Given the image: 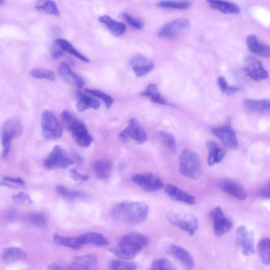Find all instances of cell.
I'll return each instance as SVG.
<instances>
[{
	"label": "cell",
	"instance_id": "obj_1",
	"mask_svg": "<svg viewBox=\"0 0 270 270\" xmlns=\"http://www.w3.org/2000/svg\"><path fill=\"white\" fill-rule=\"evenodd\" d=\"M148 212L149 207L147 204L126 200L114 206L111 211V215L120 223L137 225L146 220Z\"/></svg>",
	"mask_w": 270,
	"mask_h": 270
},
{
	"label": "cell",
	"instance_id": "obj_2",
	"mask_svg": "<svg viewBox=\"0 0 270 270\" xmlns=\"http://www.w3.org/2000/svg\"><path fill=\"white\" fill-rule=\"evenodd\" d=\"M148 239L140 233H130L124 235L117 246L111 248L110 251L122 259L134 258L148 244Z\"/></svg>",
	"mask_w": 270,
	"mask_h": 270
},
{
	"label": "cell",
	"instance_id": "obj_3",
	"mask_svg": "<svg viewBox=\"0 0 270 270\" xmlns=\"http://www.w3.org/2000/svg\"><path fill=\"white\" fill-rule=\"evenodd\" d=\"M61 118L75 142L80 147H89L93 142V138L84 123L68 110L61 113Z\"/></svg>",
	"mask_w": 270,
	"mask_h": 270
},
{
	"label": "cell",
	"instance_id": "obj_4",
	"mask_svg": "<svg viewBox=\"0 0 270 270\" xmlns=\"http://www.w3.org/2000/svg\"><path fill=\"white\" fill-rule=\"evenodd\" d=\"M179 161V172L182 175L192 179H197L201 175V162L196 152L185 149L180 155Z\"/></svg>",
	"mask_w": 270,
	"mask_h": 270
},
{
	"label": "cell",
	"instance_id": "obj_5",
	"mask_svg": "<svg viewBox=\"0 0 270 270\" xmlns=\"http://www.w3.org/2000/svg\"><path fill=\"white\" fill-rule=\"evenodd\" d=\"M41 126L43 136L46 140H56L63 134V128L58 117L49 110L44 111L41 116Z\"/></svg>",
	"mask_w": 270,
	"mask_h": 270
},
{
	"label": "cell",
	"instance_id": "obj_6",
	"mask_svg": "<svg viewBox=\"0 0 270 270\" xmlns=\"http://www.w3.org/2000/svg\"><path fill=\"white\" fill-rule=\"evenodd\" d=\"M23 133L22 123L15 118L7 120L3 124L1 133L2 157L8 156L12 140L20 137Z\"/></svg>",
	"mask_w": 270,
	"mask_h": 270
},
{
	"label": "cell",
	"instance_id": "obj_7",
	"mask_svg": "<svg viewBox=\"0 0 270 270\" xmlns=\"http://www.w3.org/2000/svg\"><path fill=\"white\" fill-rule=\"evenodd\" d=\"M167 219L171 224L189 233L191 236L197 231L198 221L196 217L193 214L170 213L168 214Z\"/></svg>",
	"mask_w": 270,
	"mask_h": 270
},
{
	"label": "cell",
	"instance_id": "obj_8",
	"mask_svg": "<svg viewBox=\"0 0 270 270\" xmlns=\"http://www.w3.org/2000/svg\"><path fill=\"white\" fill-rule=\"evenodd\" d=\"M73 164V161L59 145L53 147L44 163L45 167L49 170L66 169Z\"/></svg>",
	"mask_w": 270,
	"mask_h": 270
},
{
	"label": "cell",
	"instance_id": "obj_9",
	"mask_svg": "<svg viewBox=\"0 0 270 270\" xmlns=\"http://www.w3.org/2000/svg\"><path fill=\"white\" fill-rule=\"evenodd\" d=\"M132 181L148 192L160 190L165 186L160 177L150 172L136 174L132 177Z\"/></svg>",
	"mask_w": 270,
	"mask_h": 270
},
{
	"label": "cell",
	"instance_id": "obj_10",
	"mask_svg": "<svg viewBox=\"0 0 270 270\" xmlns=\"http://www.w3.org/2000/svg\"><path fill=\"white\" fill-rule=\"evenodd\" d=\"M120 137L123 140L131 138L140 144H144L147 140V133L135 118H131L129 120L127 127L121 131Z\"/></svg>",
	"mask_w": 270,
	"mask_h": 270
},
{
	"label": "cell",
	"instance_id": "obj_11",
	"mask_svg": "<svg viewBox=\"0 0 270 270\" xmlns=\"http://www.w3.org/2000/svg\"><path fill=\"white\" fill-rule=\"evenodd\" d=\"M236 242L242 253L245 256L254 254V236L247 228L243 225L238 227L236 233Z\"/></svg>",
	"mask_w": 270,
	"mask_h": 270
},
{
	"label": "cell",
	"instance_id": "obj_12",
	"mask_svg": "<svg viewBox=\"0 0 270 270\" xmlns=\"http://www.w3.org/2000/svg\"><path fill=\"white\" fill-rule=\"evenodd\" d=\"M210 217L213 223L214 233L217 237L222 236L231 229V221L226 217L221 207L217 206L214 209L210 212Z\"/></svg>",
	"mask_w": 270,
	"mask_h": 270
},
{
	"label": "cell",
	"instance_id": "obj_13",
	"mask_svg": "<svg viewBox=\"0 0 270 270\" xmlns=\"http://www.w3.org/2000/svg\"><path fill=\"white\" fill-rule=\"evenodd\" d=\"M211 131L226 147L236 149L238 147L239 143L236 134L230 124L223 127L213 128Z\"/></svg>",
	"mask_w": 270,
	"mask_h": 270
},
{
	"label": "cell",
	"instance_id": "obj_14",
	"mask_svg": "<svg viewBox=\"0 0 270 270\" xmlns=\"http://www.w3.org/2000/svg\"><path fill=\"white\" fill-rule=\"evenodd\" d=\"M246 66L244 72L248 77L258 81L268 78V73L263 66L261 62L254 58L248 57L246 59Z\"/></svg>",
	"mask_w": 270,
	"mask_h": 270
},
{
	"label": "cell",
	"instance_id": "obj_15",
	"mask_svg": "<svg viewBox=\"0 0 270 270\" xmlns=\"http://www.w3.org/2000/svg\"><path fill=\"white\" fill-rule=\"evenodd\" d=\"M130 66L137 77H142L147 75L154 68L153 62L142 54L136 55L130 61Z\"/></svg>",
	"mask_w": 270,
	"mask_h": 270
},
{
	"label": "cell",
	"instance_id": "obj_16",
	"mask_svg": "<svg viewBox=\"0 0 270 270\" xmlns=\"http://www.w3.org/2000/svg\"><path fill=\"white\" fill-rule=\"evenodd\" d=\"M190 25V22L188 19H176L164 26L159 33V36L164 38L174 37L178 33L188 28Z\"/></svg>",
	"mask_w": 270,
	"mask_h": 270
},
{
	"label": "cell",
	"instance_id": "obj_17",
	"mask_svg": "<svg viewBox=\"0 0 270 270\" xmlns=\"http://www.w3.org/2000/svg\"><path fill=\"white\" fill-rule=\"evenodd\" d=\"M98 260L93 254L79 256L74 258L68 270H96Z\"/></svg>",
	"mask_w": 270,
	"mask_h": 270
},
{
	"label": "cell",
	"instance_id": "obj_18",
	"mask_svg": "<svg viewBox=\"0 0 270 270\" xmlns=\"http://www.w3.org/2000/svg\"><path fill=\"white\" fill-rule=\"evenodd\" d=\"M168 250L172 257L181 262L187 269L192 270L195 267V262L192 256L183 247L176 245H171Z\"/></svg>",
	"mask_w": 270,
	"mask_h": 270
},
{
	"label": "cell",
	"instance_id": "obj_19",
	"mask_svg": "<svg viewBox=\"0 0 270 270\" xmlns=\"http://www.w3.org/2000/svg\"><path fill=\"white\" fill-rule=\"evenodd\" d=\"M58 72L61 77L69 84L82 88L85 85L84 80L73 72L66 62H62L58 67Z\"/></svg>",
	"mask_w": 270,
	"mask_h": 270
},
{
	"label": "cell",
	"instance_id": "obj_20",
	"mask_svg": "<svg viewBox=\"0 0 270 270\" xmlns=\"http://www.w3.org/2000/svg\"><path fill=\"white\" fill-rule=\"evenodd\" d=\"M219 186L223 192L239 200H245L246 198V193L243 187L236 182L224 179L219 182Z\"/></svg>",
	"mask_w": 270,
	"mask_h": 270
},
{
	"label": "cell",
	"instance_id": "obj_21",
	"mask_svg": "<svg viewBox=\"0 0 270 270\" xmlns=\"http://www.w3.org/2000/svg\"><path fill=\"white\" fill-rule=\"evenodd\" d=\"M165 191L168 196L176 201L188 204L196 203V198L176 186L168 184L165 187Z\"/></svg>",
	"mask_w": 270,
	"mask_h": 270
},
{
	"label": "cell",
	"instance_id": "obj_22",
	"mask_svg": "<svg viewBox=\"0 0 270 270\" xmlns=\"http://www.w3.org/2000/svg\"><path fill=\"white\" fill-rule=\"evenodd\" d=\"M93 168L96 177L99 179L104 180L112 175L114 165L108 159L101 158L94 162Z\"/></svg>",
	"mask_w": 270,
	"mask_h": 270
},
{
	"label": "cell",
	"instance_id": "obj_23",
	"mask_svg": "<svg viewBox=\"0 0 270 270\" xmlns=\"http://www.w3.org/2000/svg\"><path fill=\"white\" fill-rule=\"evenodd\" d=\"M76 95L79 99V101L76 105V109L78 112H84L88 109L98 110L100 108V102L92 97L81 91L77 92Z\"/></svg>",
	"mask_w": 270,
	"mask_h": 270
},
{
	"label": "cell",
	"instance_id": "obj_24",
	"mask_svg": "<svg viewBox=\"0 0 270 270\" xmlns=\"http://www.w3.org/2000/svg\"><path fill=\"white\" fill-rule=\"evenodd\" d=\"M77 238L81 246L90 244L98 246H105L109 244L108 240L102 234L97 232L82 234Z\"/></svg>",
	"mask_w": 270,
	"mask_h": 270
},
{
	"label": "cell",
	"instance_id": "obj_25",
	"mask_svg": "<svg viewBox=\"0 0 270 270\" xmlns=\"http://www.w3.org/2000/svg\"><path fill=\"white\" fill-rule=\"evenodd\" d=\"M248 49L253 53L264 58H270V47L259 42L257 37L251 34L246 39Z\"/></svg>",
	"mask_w": 270,
	"mask_h": 270
},
{
	"label": "cell",
	"instance_id": "obj_26",
	"mask_svg": "<svg viewBox=\"0 0 270 270\" xmlns=\"http://www.w3.org/2000/svg\"><path fill=\"white\" fill-rule=\"evenodd\" d=\"M206 147L209 151L207 163L210 166H213L220 163L226 155V152L218 146V145L213 141L206 142Z\"/></svg>",
	"mask_w": 270,
	"mask_h": 270
},
{
	"label": "cell",
	"instance_id": "obj_27",
	"mask_svg": "<svg viewBox=\"0 0 270 270\" xmlns=\"http://www.w3.org/2000/svg\"><path fill=\"white\" fill-rule=\"evenodd\" d=\"M98 20L116 37L121 36L126 31V26L124 24L117 22L108 16H101L99 18Z\"/></svg>",
	"mask_w": 270,
	"mask_h": 270
},
{
	"label": "cell",
	"instance_id": "obj_28",
	"mask_svg": "<svg viewBox=\"0 0 270 270\" xmlns=\"http://www.w3.org/2000/svg\"><path fill=\"white\" fill-rule=\"evenodd\" d=\"M211 8L226 14H238L240 12L239 7L234 3L218 0H210L207 1Z\"/></svg>",
	"mask_w": 270,
	"mask_h": 270
},
{
	"label": "cell",
	"instance_id": "obj_29",
	"mask_svg": "<svg viewBox=\"0 0 270 270\" xmlns=\"http://www.w3.org/2000/svg\"><path fill=\"white\" fill-rule=\"evenodd\" d=\"M54 44L64 52L70 53L75 57L77 58L79 60L86 62V63H89V60L85 55L75 49L74 47L67 40L62 38H58L54 41Z\"/></svg>",
	"mask_w": 270,
	"mask_h": 270
},
{
	"label": "cell",
	"instance_id": "obj_30",
	"mask_svg": "<svg viewBox=\"0 0 270 270\" xmlns=\"http://www.w3.org/2000/svg\"><path fill=\"white\" fill-rule=\"evenodd\" d=\"M1 257L5 262H16L26 259L27 255L22 249L17 247H9L4 249Z\"/></svg>",
	"mask_w": 270,
	"mask_h": 270
},
{
	"label": "cell",
	"instance_id": "obj_31",
	"mask_svg": "<svg viewBox=\"0 0 270 270\" xmlns=\"http://www.w3.org/2000/svg\"><path fill=\"white\" fill-rule=\"evenodd\" d=\"M245 107L253 112H265L270 110V100H252L246 99L244 101Z\"/></svg>",
	"mask_w": 270,
	"mask_h": 270
},
{
	"label": "cell",
	"instance_id": "obj_32",
	"mask_svg": "<svg viewBox=\"0 0 270 270\" xmlns=\"http://www.w3.org/2000/svg\"><path fill=\"white\" fill-rule=\"evenodd\" d=\"M141 95L147 97L152 101L158 103V104L166 105V103H167V101H166L160 91H159L157 85L154 84H149L146 89L142 93Z\"/></svg>",
	"mask_w": 270,
	"mask_h": 270
},
{
	"label": "cell",
	"instance_id": "obj_33",
	"mask_svg": "<svg viewBox=\"0 0 270 270\" xmlns=\"http://www.w3.org/2000/svg\"><path fill=\"white\" fill-rule=\"evenodd\" d=\"M35 8L39 12H44L48 15L54 16H59L60 12L56 2L54 1H37Z\"/></svg>",
	"mask_w": 270,
	"mask_h": 270
},
{
	"label": "cell",
	"instance_id": "obj_34",
	"mask_svg": "<svg viewBox=\"0 0 270 270\" xmlns=\"http://www.w3.org/2000/svg\"><path fill=\"white\" fill-rule=\"evenodd\" d=\"M158 136L164 146L167 148L171 153L175 154L177 151L176 143L174 135L164 131H159Z\"/></svg>",
	"mask_w": 270,
	"mask_h": 270
},
{
	"label": "cell",
	"instance_id": "obj_35",
	"mask_svg": "<svg viewBox=\"0 0 270 270\" xmlns=\"http://www.w3.org/2000/svg\"><path fill=\"white\" fill-rule=\"evenodd\" d=\"M53 240L55 243L59 245L71 248L74 250H78L81 246L77 238H68L54 234Z\"/></svg>",
	"mask_w": 270,
	"mask_h": 270
},
{
	"label": "cell",
	"instance_id": "obj_36",
	"mask_svg": "<svg viewBox=\"0 0 270 270\" xmlns=\"http://www.w3.org/2000/svg\"><path fill=\"white\" fill-rule=\"evenodd\" d=\"M258 252L265 265L270 266V239L261 240L258 245Z\"/></svg>",
	"mask_w": 270,
	"mask_h": 270
},
{
	"label": "cell",
	"instance_id": "obj_37",
	"mask_svg": "<svg viewBox=\"0 0 270 270\" xmlns=\"http://www.w3.org/2000/svg\"><path fill=\"white\" fill-rule=\"evenodd\" d=\"M56 191L59 196L69 200L77 199L84 197L85 196L84 193L69 190L61 185H58L57 186Z\"/></svg>",
	"mask_w": 270,
	"mask_h": 270
},
{
	"label": "cell",
	"instance_id": "obj_38",
	"mask_svg": "<svg viewBox=\"0 0 270 270\" xmlns=\"http://www.w3.org/2000/svg\"><path fill=\"white\" fill-rule=\"evenodd\" d=\"M31 77L37 79H47L54 81L55 74L52 71L42 68L34 69L31 72Z\"/></svg>",
	"mask_w": 270,
	"mask_h": 270
},
{
	"label": "cell",
	"instance_id": "obj_39",
	"mask_svg": "<svg viewBox=\"0 0 270 270\" xmlns=\"http://www.w3.org/2000/svg\"><path fill=\"white\" fill-rule=\"evenodd\" d=\"M191 2L190 1H163L159 3L158 5L162 8H171L180 10H185L190 8L191 6Z\"/></svg>",
	"mask_w": 270,
	"mask_h": 270
},
{
	"label": "cell",
	"instance_id": "obj_40",
	"mask_svg": "<svg viewBox=\"0 0 270 270\" xmlns=\"http://www.w3.org/2000/svg\"><path fill=\"white\" fill-rule=\"evenodd\" d=\"M149 270H176L174 266L168 259L162 258L155 260L150 266Z\"/></svg>",
	"mask_w": 270,
	"mask_h": 270
},
{
	"label": "cell",
	"instance_id": "obj_41",
	"mask_svg": "<svg viewBox=\"0 0 270 270\" xmlns=\"http://www.w3.org/2000/svg\"><path fill=\"white\" fill-rule=\"evenodd\" d=\"M86 91L88 94L101 99L105 102L106 106L108 109L112 107L114 102V99L112 98V97L105 93L98 91V90L87 89Z\"/></svg>",
	"mask_w": 270,
	"mask_h": 270
},
{
	"label": "cell",
	"instance_id": "obj_42",
	"mask_svg": "<svg viewBox=\"0 0 270 270\" xmlns=\"http://www.w3.org/2000/svg\"><path fill=\"white\" fill-rule=\"evenodd\" d=\"M110 268L112 270H136L137 266L134 263L114 260L111 262Z\"/></svg>",
	"mask_w": 270,
	"mask_h": 270
},
{
	"label": "cell",
	"instance_id": "obj_43",
	"mask_svg": "<svg viewBox=\"0 0 270 270\" xmlns=\"http://www.w3.org/2000/svg\"><path fill=\"white\" fill-rule=\"evenodd\" d=\"M29 222L33 226L43 228L47 226V221L43 214L35 213L30 214L28 217Z\"/></svg>",
	"mask_w": 270,
	"mask_h": 270
},
{
	"label": "cell",
	"instance_id": "obj_44",
	"mask_svg": "<svg viewBox=\"0 0 270 270\" xmlns=\"http://www.w3.org/2000/svg\"><path fill=\"white\" fill-rule=\"evenodd\" d=\"M218 85L221 91L227 96L234 94L239 89L237 87L228 85L226 80L222 77H220L218 79Z\"/></svg>",
	"mask_w": 270,
	"mask_h": 270
},
{
	"label": "cell",
	"instance_id": "obj_45",
	"mask_svg": "<svg viewBox=\"0 0 270 270\" xmlns=\"http://www.w3.org/2000/svg\"><path fill=\"white\" fill-rule=\"evenodd\" d=\"M12 198L14 202L18 204H31L32 200L27 194L20 192L16 195L12 196Z\"/></svg>",
	"mask_w": 270,
	"mask_h": 270
},
{
	"label": "cell",
	"instance_id": "obj_46",
	"mask_svg": "<svg viewBox=\"0 0 270 270\" xmlns=\"http://www.w3.org/2000/svg\"><path fill=\"white\" fill-rule=\"evenodd\" d=\"M123 16L126 23L133 28L137 30H141L143 28L144 24L141 20L134 18L128 13H124Z\"/></svg>",
	"mask_w": 270,
	"mask_h": 270
},
{
	"label": "cell",
	"instance_id": "obj_47",
	"mask_svg": "<svg viewBox=\"0 0 270 270\" xmlns=\"http://www.w3.org/2000/svg\"><path fill=\"white\" fill-rule=\"evenodd\" d=\"M69 176L77 183H84L88 181L89 177L86 175L82 174L78 171L73 170L68 173Z\"/></svg>",
	"mask_w": 270,
	"mask_h": 270
},
{
	"label": "cell",
	"instance_id": "obj_48",
	"mask_svg": "<svg viewBox=\"0 0 270 270\" xmlns=\"http://www.w3.org/2000/svg\"><path fill=\"white\" fill-rule=\"evenodd\" d=\"M261 196L265 199H270V179L260 191Z\"/></svg>",
	"mask_w": 270,
	"mask_h": 270
},
{
	"label": "cell",
	"instance_id": "obj_49",
	"mask_svg": "<svg viewBox=\"0 0 270 270\" xmlns=\"http://www.w3.org/2000/svg\"><path fill=\"white\" fill-rule=\"evenodd\" d=\"M2 182L14 183L20 185H25V182L23 179L20 178H12L9 177H3Z\"/></svg>",
	"mask_w": 270,
	"mask_h": 270
},
{
	"label": "cell",
	"instance_id": "obj_50",
	"mask_svg": "<svg viewBox=\"0 0 270 270\" xmlns=\"http://www.w3.org/2000/svg\"><path fill=\"white\" fill-rule=\"evenodd\" d=\"M64 55V51L62 50H58L53 51L52 53V57L55 60H57Z\"/></svg>",
	"mask_w": 270,
	"mask_h": 270
},
{
	"label": "cell",
	"instance_id": "obj_51",
	"mask_svg": "<svg viewBox=\"0 0 270 270\" xmlns=\"http://www.w3.org/2000/svg\"><path fill=\"white\" fill-rule=\"evenodd\" d=\"M48 269H49V270H68L56 264H51L48 267Z\"/></svg>",
	"mask_w": 270,
	"mask_h": 270
}]
</instances>
